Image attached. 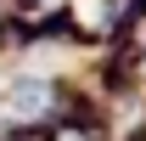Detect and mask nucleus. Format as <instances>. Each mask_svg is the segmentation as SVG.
<instances>
[{"mask_svg":"<svg viewBox=\"0 0 146 141\" xmlns=\"http://www.w3.org/2000/svg\"><path fill=\"white\" fill-rule=\"evenodd\" d=\"M45 107H51V85H45V79L23 73V79L6 85V113H11V119H39Z\"/></svg>","mask_w":146,"mask_h":141,"instance_id":"1","label":"nucleus"}]
</instances>
